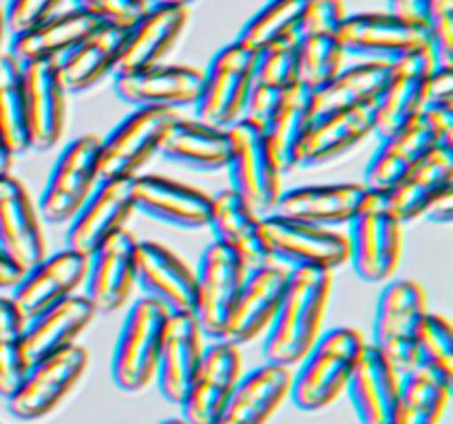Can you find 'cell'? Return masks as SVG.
Wrapping results in <instances>:
<instances>
[{
    "label": "cell",
    "mask_w": 453,
    "mask_h": 424,
    "mask_svg": "<svg viewBox=\"0 0 453 424\" xmlns=\"http://www.w3.org/2000/svg\"><path fill=\"white\" fill-rule=\"evenodd\" d=\"M398 389H401V374L389 365L379 349L367 343L345 389L357 411L358 422L392 424Z\"/></svg>",
    "instance_id": "32"
},
{
    "label": "cell",
    "mask_w": 453,
    "mask_h": 424,
    "mask_svg": "<svg viewBox=\"0 0 453 424\" xmlns=\"http://www.w3.org/2000/svg\"><path fill=\"white\" fill-rule=\"evenodd\" d=\"M228 188L257 215H273L283 193V172L255 122L239 119L228 128Z\"/></svg>",
    "instance_id": "4"
},
{
    "label": "cell",
    "mask_w": 453,
    "mask_h": 424,
    "mask_svg": "<svg viewBox=\"0 0 453 424\" xmlns=\"http://www.w3.org/2000/svg\"><path fill=\"white\" fill-rule=\"evenodd\" d=\"M345 16L343 0H303L296 38L305 34H336Z\"/></svg>",
    "instance_id": "49"
},
{
    "label": "cell",
    "mask_w": 453,
    "mask_h": 424,
    "mask_svg": "<svg viewBox=\"0 0 453 424\" xmlns=\"http://www.w3.org/2000/svg\"><path fill=\"white\" fill-rule=\"evenodd\" d=\"M389 66L392 62H358V64L345 66L334 80L314 91V115L352 109L370 110L372 102L388 80Z\"/></svg>",
    "instance_id": "41"
},
{
    "label": "cell",
    "mask_w": 453,
    "mask_h": 424,
    "mask_svg": "<svg viewBox=\"0 0 453 424\" xmlns=\"http://www.w3.org/2000/svg\"><path fill=\"white\" fill-rule=\"evenodd\" d=\"M372 132L370 110H334L314 115L303 140L301 168H321L334 163L363 144Z\"/></svg>",
    "instance_id": "35"
},
{
    "label": "cell",
    "mask_w": 453,
    "mask_h": 424,
    "mask_svg": "<svg viewBox=\"0 0 453 424\" xmlns=\"http://www.w3.org/2000/svg\"><path fill=\"white\" fill-rule=\"evenodd\" d=\"M100 137L82 135L58 155L38 199V215L47 223H69L96 188V153Z\"/></svg>",
    "instance_id": "14"
},
{
    "label": "cell",
    "mask_w": 453,
    "mask_h": 424,
    "mask_svg": "<svg viewBox=\"0 0 453 424\" xmlns=\"http://www.w3.org/2000/svg\"><path fill=\"white\" fill-rule=\"evenodd\" d=\"M345 56L361 62H396L429 44L423 20L394 16L389 11H363L345 16L336 31Z\"/></svg>",
    "instance_id": "9"
},
{
    "label": "cell",
    "mask_w": 453,
    "mask_h": 424,
    "mask_svg": "<svg viewBox=\"0 0 453 424\" xmlns=\"http://www.w3.org/2000/svg\"><path fill=\"white\" fill-rule=\"evenodd\" d=\"M228 146V128L208 126L180 115L164 132L157 155L186 170L217 172L226 168Z\"/></svg>",
    "instance_id": "33"
},
{
    "label": "cell",
    "mask_w": 453,
    "mask_h": 424,
    "mask_svg": "<svg viewBox=\"0 0 453 424\" xmlns=\"http://www.w3.org/2000/svg\"><path fill=\"white\" fill-rule=\"evenodd\" d=\"M65 0H7L3 9L4 26L12 35L40 25L47 18L56 16Z\"/></svg>",
    "instance_id": "50"
},
{
    "label": "cell",
    "mask_w": 453,
    "mask_h": 424,
    "mask_svg": "<svg viewBox=\"0 0 453 424\" xmlns=\"http://www.w3.org/2000/svg\"><path fill=\"white\" fill-rule=\"evenodd\" d=\"M312 95L303 84H295L259 126L283 175L301 168L305 132L314 117Z\"/></svg>",
    "instance_id": "38"
},
{
    "label": "cell",
    "mask_w": 453,
    "mask_h": 424,
    "mask_svg": "<svg viewBox=\"0 0 453 424\" xmlns=\"http://www.w3.org/2000/svg\"><path fill=\"white\" fill-rule=\"evenodd\" d=\"M203 334L193 314H168L159 340L157 380L159 393L173 405H180L203 356Z\"/></svg>",
    "instance_id": "27"
},
{
    "label": "cell",
    "mask_w": 453,
    "mask_h": 424,
    "mask_svg": "<svg viewBox=\"0 0 453 424\" xmlns=\"http://www.w3.org/2000/svg\"><path fill=\"white\" fill-rule=\"evenodd\" d=\"M133 212L180 230H202L208 223L212 194L166 175H135L128 179Z\"/></svg>",
    "instance_id": "15"
},
{
    "label": "cell",
    "mask_w": 453,
    "mask_h": 424,
    "mask_svg": "<svg viewBox=\"0 0 453 424\" xmlns=\"http://www.w3.org/2000/svg\"><path fill=\"white\" fill-rule=\"evenodd\" d=\"M418 365L453 380V327L449 318L429 312L416 338Z\"/></svg>",
    "instance_id": "46"
},
{
    "label": "cell",
    "mask_w": 453,
    "mask_h": 424,
    "mask_svg": "<svg viewBox=\"0 0 453 424\" xmlns=\"http://www.w3.org/2000/svg\"><path fill=\"white\" fill-rule=\"evenodd\" d=\"M88 365V352L80 344L34 362L16 391L7 398L9 413L25 422L44 418L71 393Z\"/></svg>",
    "instance_id": "12"
},
{
    "label": "cell",
    "mask_w": 453,
    "mask_h": 424,
    "mask_svg": "<svg viewBox=\"0 0 453 424\" xmlns=\"http://www.w3.org/2000/svg\"><path fill=\"white\" fill-rule=\"evenodd\" d=\"M96 309L84 294H73L65 300L49 305L35 316L27 318L22 331V352L29 365L53 356L75 344L78 336L91 325Z\"/></svg>",
    "instance_id": "30"
},
{
    "label": "cell",
    "mask_w": 453,
    "mask_h": 424,
    "mask_svg": "<svg viewBox=\"0 0 453 424\" xmlns=\"http://www.w3.org/2000/svg\"><path fill=\"white\" fill-rule=\"evenodd\" d=\"M248 269L226 247L212 241L195 268L193 318L206 340H221L224 327L234 307Z\"/></svg>",
    "instance_id": "13"
},
{
    "label": "cell",
    "mask_w": 453,
    "mask_h": 424,
    "mask_svg": "<svg viewBox=\"0 0 453 424\" xmlns=\"http://www.w3.org/2000/svg\"><path fill=\"white\" fill-rule=\"evenodd\" d=\"M288 268L279 263L250 269L237 300H234L221 340L243 347V344H250L265 336V331L273 325L279 303H281Z\"/></svg>",
    "instance_id": "20"
},
{
    "label": "cell",
    "mask_w": 453,
    "mask_h": 424,
    "mask_svg": "<svg viewBox=\"0 0 453 424\" xmlns=\"http://www.w3.org/2000/svg\"><path fill=\"white\" fill-rule=\"evenodd\" d=\"M13 159H16V155H13V150L9 148L7 140H4V135L0 132V177L9 175V172H12Z\"/></svg>",
    "instance_id": "56"
},
{
    "label": "cell",
    "mask_w": 453,
    "mask_h": 424,
    "mask_svg": "<svg viewBox=\"0 0 453 424\" xmlns=\"http://www.w3.org/2000/svg\"><path fill=\"white\" fill-rule=\"evenodd\" d=\"M427 314V294L414 278L388 283L380 292L370 344L379 349L401 375L418 365L416 338Z\"/></svg>",
    "instance_id": "5"
},
{
    "label": "cell",
    "mask_w": 453,
    "mask_h": 424,
    "mask_svg": "<svg viewBox=\"0 0 453 424\" xmlns=\"http://www.w3.org/2000/svg\"><path fill=\"white\" fill-rule=\"evenodd\" d=\"M365 344L354 327L323 331L292 371L290 398L296 409L314 413L334 405L348 389Z\"/></svg>",
    "instance_id": "2"
},
{
    "label": "cell",
    "mask_w": 453,
    "mask_h": 424,
    "mask_svg": "<svg viewBox=\"0 0 453 424\" xmlns=\"http://www.w3.org/2000/svg\"><path fill=\"white\" fill-rule=\"evenodd\" d=\"M202 69L188 64H155L149 69L115 75V95L133 109H171L193 106L197 100Z\"/></svg>",
    "instance_id": "21"
},
{
    "label": "cell",
    "mask_w": 453,
    "mask_h": 424,
    "mask_svg": "<svg viewBox=\"0 0 453 424\" xmlns=\"http://www.w3.org/2000/svg\"><path fill=\"white\" fill-rule=\"evenodd\" d=\"M434 148H438L436 137L429 131L423 115H418L396 132L380 140L379 148L365 166L363 186L372 193H389Z\"/></svg>",
    "instance_id": "31"
},
{
    "label": "cell",
    "mask_w": 453,
    "mask_h": 424,
    "mask_svg": "<svg viewBox=\"0 0 453 424\" xmlns=\"http://www.w3.org/2000/svg\"><path fill=\"white\" fill-rule=\"evenodd\" d=\"M127 29L100 25L66 56L56 62L58 75L66 93H87L96 88L106 75L113 73L115 60L122 49Z\"/></svg>",
    "instance_id": "37"
},
{
    "label": "cell",
    "mask_w": 453,
    "mask_h": 424,
    "mask_svg": "<svg viewBox=\"0 0 453 424\" xmlns=\"http://www.w3.org/2000/svg\"><path fill=\"white\" fill-rule=\"evenodd\" d=\"M73 9H80L100 25L128 29L142 13L146 4L142 0H71Z\"/></svg>",
    "instance_id": "48"
},
{
    "label": "cell",
    "mask_w": 453,
    "mask_h": 424,
    "mask_svg": "<svg viewBox=\"0 0 453 424\" xmlns=\"http://www.w3.org/2000/svg\"><path fill=\"white\" fill-rule=\"evenodd\" d=\"M427 102L432 104H453V66L438 64L429 75Z\"/></svg>",
    "instance_id": "52"
},
{
    "label": "cell",
    "mask_w": 453,
    "mask_h": 424,
    "mask_svg": "<svg viewBox=\"0 0 453 424\" xmlns=\"http://www.w3.org/2000/svg\"><path fill=\"white\" fill-rule=\"evenodd\" d=\"M186 25H188L186 7H146V11L127 29L111 75L115 78V75L162 64Z\"/></svg>",
    "instance_id": "26"
},
{
    "label": "cell",
    "mask_w": 453,
    "mask_h": 424,
    "mask_svg": "<svg viewBox=\"0 0 453 424\" xmlns=\"http://www.w3.org/2000/svg\"><path fill=\"white\" fill-rule=\"evenodd\" d=\"M299 84L296 73V40L274 42L255 51L250 91H248L243 117L257 126L273 113L281 97Z\"/></svg>",
    "instance_id": "36"
},
{
    "label": "cell",
    "mask_w": 453,
    "mask_h": 424,
    "mask_svg": "<svg viewBox=\"0 0 453 424\" xmlns=\"http://www.w3.org/2000/svg\"><path fill=\"white\" fill-rule=\"evenodd\" d=\"M20 73V62L9 53H0V132L16 157L29 150L27 148L25 122H22Z\"/></svg>",
    "instance_id": "45"
},
{
    "label": "cell",
    "mask_w": 453,
    "mask_h": 424,
    "mask_svg": "<svg viewBox=\"0 0 453 424\" xmlns=\"http://www.w3.org/2000/svg\"><path fill=\"white\" fill-rule=\"evenodd\" d=\"M243 375L242 347L226 340H212L203 347L197 371L186 389L181 406V420L186 424H212L226 405L233 389Z\"/></svg>",
    "instance_id": "16"
},
{
    "label": "cell",
    "mask_w": 453,
    "mask_h": 424,
    "mask_svg": "<svg viewBox=\"0 0 453 424\" xmlns=\"http://www.w3.org/2000/svg\"><path fill=\"white\" fill-rule=\"evenodd\" d=\"M87 265L88 256L65 247L56 254L44 256L40 263L22 272L9 299L27 321L49 305L78 294L80 287L84 285Z\"/></svg>",
    "instance_id": "23"
},
{
    "label": "cell",
    "mask_w": 453,
    "mask_h": 424,
    "mask_svg": "<svg viewBox=\"0 0 453 424\" xmlns=\"http://www.w3.org/2000/svg\"><path fill=\"white\" fill-rule=\"evenodd\" d=\"M140 238L127 228L88 254L84 296L96 314H113L131 299L135 287V247Z\"/></svg>",
    "instance_id": "19"
},
{
    "label": "cell",
    "mask_w": 453,
    "mask_h": 424,
    "mask_svg": "<svg viewBox=\"0 0 453 424\" xmlns=\"http://www.w3.org/2000/svg\"><path fill=\"white\" fill-rule=\"evenodd\" d=\"M453 380L427 367L401 375L392 424H441L451 400Z\"/></svg>",
    "instance_id": "40"
},
{
    "label": "cell",
    "mask_w": 453,
    "mask_h": 424,
    "mask_svg": "<svg viewBox=\"0 0 453 424\" xmlns=\"http://www.w3.org/2000/svg\"><path fill=\"white\" fill-rule=\"evenodd\" d=\"M290 382L292 369L273 362L248 371L212 424H268L290 398Z\"/></svg>",
    "instance_id": "28"
},
{
    "label": "cell",
    "mask_w": 453,
    "mask_h": 424,
    "mask_svg": "<svg viewBox=\"0 0 453 424\" xmlns=\"http://www.w3.org/2000/svg\"><path fill=\"white\" fill-rule=\"evenodd\" d=\"M25 316L9 296H0V398L7 400L25 378L29 362L22 352Z\"/></svg>",
    "instance_id": "44"
},
{
    "label": "cell",
    "mask_w": 453,
    "mask_h": 424,
    "mask_svg": "<svg viewBox=\"0 0 453 424\" xmlns=\"http://www.w3.org/2000/svg\"><path fill=\"white\" fill-rule=\"evenodd\" d=\"M133 206L128 197V179L97 181L66 228V247L88 256L115 232L127 228Z\"/></svg>",
    "instance_id": "25"
},
{
    "label": "cell",
    "mask_w": 453,
    "mask_h": 424,
    "mask_svg": "<svg viewBox=\"0 0 453 424\" xmlns=\"http://www.w3.org/2000/svg\"><path fill=\"white\" fill-rule=\"evenodd\" d=\"M135 287L166 314H190L195 269L177 252L159 241H137Z\"/></svg>",
    "instance_id": "18"
},
{
    "label": "cell",
    "mask_w": 453,
    "mask_h": 424,
    "mask_svg": "<svg viewBox=\"0 0 453 424\" xmlns=\"http://www.w3.org/2000/svg\"><path fill=\"white\" fill-rule=\"evenodd\" d=\"M22 276V269L16 268L7 256L0 252V292H7L16 287V283L20 281Z\"/></svg>",
    "instance_id": "55"
},
{
    "label": "cell",
    "mask_w": 453,
    "mask_h": 424,
    "mask_svg": "<svg viewBox=\"0 0 453 424\" xmlns=\"http://www.w3.org/2000/svg\"><path fill=\"white\" fill-rule=\"evenodd\" d=\"M301 7H303V0H268L242 26L234 42L243 44L250 51H259L268 44L296 40Z\"/></svg>",
    "instance_id": "43"
},
{
    "label": "cell",
    "mask_w": 453,
    "mask_h": 424,
    "mask_svg": "<svg viewBox=\"0 0 453 424\" xmlns=\"http://www.w3.org/2000/svg\"><path fill=\"white\" fill-rule=\"evenodd\" d=\"M4 34H7V26H4V16H3V9H0V53H3Z\"/></svg>",
    "instance_id": "58"
},
{
    "label": "cell",
    "mask_w": 453,
    "mask_h": 424,
    "mask_svg": "<svg viewBox=\"0 0 453 424\" xmlns=\"http://www.w3.org/2000/svg\"><path fill=\"white\" fill-rule=\"evenodd\" d=\"M146 7H186L188 9L190 3L195 0H142Z\"/></svg>",
    "instance_id": "57"
},
{
    "label": "cell",
    "mask_w": 453,
    "mask_h": 424,
    "mask_svg": "<svg viewBox=\"0 0 453 424\" xmlns=\"http://www.w3.org/2000/svg\"><path fill=\"white\" fill-rule=\"evenodd\" d=\"M423 22L438 64L453 66V0H429Z\"/></svg>",
    "instance_id": "47"
},
{
    "label": "cell",
    "mask_w": 453,
    "mask_h": 424,
    "mask_svg": "<svg viewBox=\"0 0 453 424\" xmlns=\"http://www.w3.org/2000/svg\"><path fill=\"white\" fill-rule=\"evenodd\" d=\"M22 122L27 148L49 150L62 140L66 122V95L56 64L34 62L22 64Z\"/></svg>",
    "instance_id": "17"
},
{
    "label": "cell",
    "mask_w": 453,
    "mask_h": 424,
    "mask_svg": "<svg viewBox=\"0 0 453 424\" xmlns=\"http://www.w3.org/2000/svg\"><path fill=\"white\" fill-rule=\"evenodd\" d=\"M423 216L434 223H449L453 219V186H447L441 194H436Z\"/></svg>",
    "instance_id": "53"
},
{
    "label": "cell",
    "mask_w": 453,
    "mask_h": 424,
    "mask_svg": "<svg viewBox=\"0 0 453 424\" xmlns=\"http://www.w3.org/2000/svg\"><path fill=\"white\" fill-rule=\"evenodd\" d=\"M261 219L264 216L257 215L242 197L226 188L212 194L206 228L215 237V243L226 247L250 272V269L273 263Z\"/></svg>",
    "instance_id": "24"
},
{
    "label": "cell",
    "mask_w": 453,
    "mask_h": 424,
    "mask_svg": "<svg viewBox=\"0 0 453 424\" xmlns=\"http://www.w3.org/2000/svg\"><path fill=\"white\" fill-rule=\"evenodd\" d=\"M255 51L239 42L226 44L202 69L195 119L217 128H230L243 117L248 91H250Z\"/></svg>",
    "instance_id": "7"
},
{
    "label": "cell",
    "mask_w": 453,
    "mask_h": 424,
    "mask_svg": "<svg viewBox=\"0 0 453 424\" xmlns=\"http://www.w3.org/2000/svg\"><path fill=\"white\" fill-rule=\"evenodd\" d=\"M166 316L168 314L149 299L131 305L111 358V378L118 389L137 393L153 382Z\"/></svg>",
    "instance_id": "10"
},
{
    "label": "cell",
    "mask_w": 453,
    "mask_h": 424,
    "mask_svg": "<svg viewBox=\"0 0 453 424\" xmlns=\"http://www.w3.org/2000/svg\"><path fill=\"white\" fill-rule=\"evenodd\" d=\"M389 13L410 20H423V11L429 0H389Z\"/></svg>",
    "instance_id": "54"
},
{
    "label": "cell",
    "mask_w": 453,
    "mask_h": 424,
    "mask_svg": "<svg viewBox=\"0 0 453 424\" xmlns=\"http://www.w3.org/2000/svg\"><path fill=\"white\" fill-rule=\"evenodd\" d=\"M343 47L336 34H305L296 38V73L299 84L319 91L345 69Z\"/></svg>",
    "instance_id": "42"
},
{
    "label": "cell",
    "mask_w": 453,
    "mask_h": 424,
    "mask_svg": "<svg viewBox=\"0 0 453 424\" xmlns=\"http://www.w3.org/2000/svg\"><path fill=\"white\" fill-rule=\"evenodd\" d=\"M261 228L273 263L288 265V269L310 268L334 272L349 261L348 238L336 230L299 223L277 215H265Z\"/></svg>",
    "instance_id": "11"
},
{
    "label": "cell",
    "mask_w": 453,
    "mask_h": 424,
    "mask_svg": "<svg viewBox=\"0 0 453 424\" xmlns=\"http://www.w3.org/2000/svg\"><path fill=\"white\" fill-rule=\"evenodd\" d=\"M332 272L288 269L286 287L274 321L264 336V356L273 365L295 369L323 334V318L332 299Z\"/></svg>",
    "instance_id": "1"
},
{
    "label": "cell",
    "mask_w": 453,
    "mask_h": 424,
    "mask_svg": "<svg viewBox=\"0 0 453 424\" xmlns=\"http://www.w3.org/2000/svg\"><path fill=\"white\" fill-rule=\"evenodd\" d=\"M403 223L383 193L367 190L357 215L348 223L349 261L365 283H388L403 259Z\"/></svg>",
    "instance_id": "3"
},
{
    "label": "cell",
    "mask_w": 453,
    "mask_h": 424,
    "mask_svg": "<svg viewBox=\"0 0 453 424\" xmlns=\"http://www.w3.org/2000/svg\"><path fill=\"white\" fill-rule=\"evenodd\" d=\"M180 110L133 109L109 135L100 137L96 153V179L115 181L140 175L142 168L157 155L164 132Z\"/></svg>",
    "instance_id": "6"
},
{
    "label": "cell",
    "mask_w": 453,
    "mask_h": 424,
    "mask_svg": "<svg viewBox=\"0 0 453 424\" xmlns=\"http://www.w3.org/2000/svg\"><path fill=\"white\" fill-rule=\"evenodd\" d=\"M420 115H423L429 131L436 137V144L442 146V148H453V104H432V102H427Z\"/></svg>",
    "instance_id": "51"
},
{
    "label": "cell",
    "mask_w": 453,
    "mask_h": 424,
    "mask_svg": "<svg viewBox=\"0 0 453 424\" xmlns=\"http://www.w3.org/2000/svg\"><path fill=\"white\" fill-rule=\"evenodd\" d=\"M97 26H100V22L93 20L80 9L58 11L56 16L47 18L40 25L12 35L7 53L16 57L20 64H34V62L56 64L62 56H66L75 44L82 42Z\"/></svg>",
    "instance_id": "34"
},
{
    "label": "cell",
    "mask_w": 453,
    "mask_h": 424,
    "mask_svg": "<svg viewBox=\"0 0 453 424\" xmlns=\"http://www.w3.org/2000/svg\"><path fill=\"white\" fill-rule=\"evenodd\" d=\"M447 186H453V148H434L394 186L385 193L394 215L403 221L423 219L429 203L441 194Z\"/></svg>",
    "instance_id": "39"
},
{
    "label": "cell",
    "mask_w": 453,
    "mask_h": 424,
    "mask_svg": "<svg viewBox=\"0 0 453 424\" xmlns=\"http://www.w3.org/2000/svg\"><path fill=\"white\" fill-rule=\"evenodd\" d=\"M363 184H321L283 190L273 215L317 228L348 225L365 199Z\"/></svg>",
    "instance_id": "29"
},
{
    "label": "cell",
    "mask_w": 453,
    "mask_h": 424,
    "mask_svg": "<svg viewBox=\"0 0 453 424\" xmlns=\"http://www.w3.org/2000/svg\"><path fill=\"white\" fill-rule=\"evenodd\" d=\"M0 252L22 272L47 256L38 208L12 172L0 177Z\"/></svg>",
    "instance_id": "22"
},
{
    "label": "cell",
    "mask_w": 453,
    "mask_h": 424,
    "mask_svg": "<svg viewBox=\"0 0 453 424\" xmlns=\"http://www.w3.org/2000/svg\"><path fill=\"white\" fill-rule=\"evenodd\" d=\"M436 66L438 57L432 47H423L392 62L388 80L370 106L372 132L379 140L392 135L423 113L429 75Z\"/></svg>",
    "instance_id": "8"
},
{
    "label": "cell",
    "mask_w": 453,
    "mask_h": 424,
    "mask_svg": "<svg viewBox=\"0 0 453 424\" xmlns=\"http://www.w3.org/2000/svg\"><path fill=\"white\" fill-rule=\"evenodd\" d=\"M159 424H186V422L181 418H171V420H164V422H159Z\"/></svg>",
    "instance_id": "59"
}]
</instances>
